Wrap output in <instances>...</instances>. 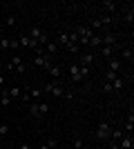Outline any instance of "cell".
I'll return each mask as SVG.
<instances>
[{
  "label": "cell",
  "mask_w": 134,
  "mask_h": 149,
  "mask_svg": "<svg viewBox=\"0 0 134 149\" xmlns=\"http://www.w3.org/2000/svg\"><path fill=\"white\" fill-rule=\"evenodd\" d=\"M49 93H51V96H54V98H65V100H69V98H74V96H72V93L67 91V89H63V87H60V85H58L56 80H54V85H51Z\"/></svg>",
  "instance_id": "6da1fadb"
},
{
  "label": "cell",
  "mask_w": 134,
  "mask_h": 149,
  "mask_svg": "<svg viewBox=\"0 0 134 149\" xmlns=\"http://www.w3.org/2000/svg\"><path fill=\"white\" fill-rule=\"evenodd\" d=\"M109 134H112V125L105 123V120L98 123V127H96V138H98V140H107Z\"/></svg>",
  "instance_id": "7a4b0ae2"
},
{
  "label": "cell",
  "mask_w": 134,
  "mask_h": 149,
  "mask_svg": "<svg viewBox=\"0 0 134 149\" xmlns=\"http://www.w3.org/2000/svg\"><path fill=\"white\" fill-rule=\"evenodd\" d=\"M69 78L74 82H83V74H81V67H78L76 62H72V65H69Z\"/></svg>",
  "instance_id": "3957f363"
},
{
  "label": "cell",
  "mask_w": 134,
  "mask_h": 149,
  "mask_svg": "<svg viewBox=\"0 0 134 149\" xmlns=\"http://www.w3.org/2000/svg\"><path fill=\"white\" fill-rule=\"evenodd\" d=\"M18 42H20V47H27V49H36V47H40V45L36 42V40H32L29 36H20Z\"/></svg>",
  "instance_id": "277c9868"
},
{
  "label": "cell",
  "mask_w": 134,
  "mask_h": 149,
  "mask_svg": "<svg viewBox=\"0 0 134 149\" xmlns=\"http://www.w3.org/2000/svg\"><path fill=\"white\" fill-rule=\"evenodd\" d=\"M134 147V140H132V134H125V136L119 140V149H132Z\"/></svg>",
  "instance_id": "5b68a950"
},
{
  "label": "cell",
  "mask_w": 134,
  "mask_h": 149,
  "mask_svg": "<svg viewBox=\"0 0 134 149\" xmlns=\"http://www.w3.org/2000/svg\"><path fill=\"white\" fill-rule=\"evenodd\" d=\"M107 65H109V69H107V71L121 74V69H123V62H121V60H116V58H109V60H107Z\"/></svg>",
  "instance_id": "8992f818"
},
{
  "label": "cell",
  "mask_w": 134,
  "mask_h": 149,
  "mask_svg": "<svg viewBox=\"0 0 134 149\" xmlns=\"http://www.w3.org/2000/svg\"><path fill=\"white\" fill-rule=\"evenodd\" d=\"M101 40H103L105 47H114V49H116V36H114V33H105V36H101ZM103 45H101V47H103Z\"/></svg>",
  "instance_id": "52a82bcc"
},
{
  "label": "cell",
  "mask_w": 134,
  "mask_h": 149,
  "mask_svg": "<svg viewBox=\"0 0 134 149\" xmlns=\"http://www.w3.org/2000/svg\"><path fill=\"white\" fill-rule=\"evenodd\" d=\"M123 87H125V80H123L121 76H116L114 80H112V91L119 93V91H123Z\"/></svg>",
  "instance_id": "ba28073f"
},
{
  "label": "cell",
  "mask_w": 134,
  "mask_h": 149,
  "mask_svg": "<svg viewBox=\"0 0 134 149\" xmlns=\"http://www.w3.org/2000/svg\"><path fill=\"white\" fill-rule=\"evenodd\" d=\"M47 74L51 76V80H58V78H60V74H63V69L58 67V65H51V67L47 69Z\"/></svg>",
  "instance_id": "9c48e42d"
},
{
  "label": "cell",
  "mask_w": 134,
  "mask_h": 149,
  "mask_svg": "<svg viewBox=\"0 0 134 149\" xmlns=\"http://www.w3.org/2000/svg\"><path fill=\"white\" fill-rule=\"evenodd\" d=\"M45 31L40 29V27H32V29H29V38H32V40H36V42H38L40 40V36H43Z\"/></svg>",
  "instance_id": "30bf717a"
},
{
  "label": "cell",
  "mask_w": 134,
  "mask_h": 149,
  "mask_svg": "<svg viewBox=\"0 0 134 149\" xmlns=\"http://www.w3.org/2000/svg\"><path fill=\"white\" fill-rule=\"evenodd\" d=\"M132 131H134V113L130 111L128 120H125V134H132Z\"/></svg>",
  "instance_id": "8fae6325"
},
{
  "label": "cell",
  "mask_w": 134,
  "mask_h": 149,
  "mask_svg": "<svg viewBox=\"0 0 134 149\" xmlns=\"http://www.w3.org/2000/svg\"><path fill=\"white\" fill-rule=\"evenodd\" d=\"M43 49H45V54H47V56H54V54L58 51V45H56V42H47Z\"/></svg>",
  "instance_id": "7c38bea8"
},
{
  "label": "cell",
  "mask_w": 134,
  "mask_h": 149,
  "mask_svg": "<svg viewBox=\"0 0 134 149\" xmlns=\"http://www.w3.org/2000/svg\"><path fill=\"white\" fill-rule=\"evenodd\" d=\"M7 93H9V98H18V100H20L22 89H20V87H9V89H7Z\"/></svg>",
  "instance_id": "4fadbf2b"
},
{
  "label": "cell",
  "mask_w": 134,
  "mask_h": 149,
  "mask_svg": "<svg viewBox=\"0 0 134 149\" xmlns=\"http://www.w3.org/2000/svg\"><path fill=\"white\" fill-rule=\"evenodd\" d=\"M121 56L125 58V60L132 62V60H134V51H132V47H123V49H121Z\"/></svg>",
  "instance_id": "5bb4252c"
},
{
  "label": "cell",
  "mask_w": 134,
  "mask_h": 149,
  "mask_svg": "<svg viewBox=\"0 0 134 149\" xmlns=\"http://www.w3.org/2000/svg\"><path fill=\"white\" fill-rule=\"evenodd\" d=\"M98 49H101V56L103 58H112V54H114V47H105V45H103V47H98Z\"/></svg>",
  "instance_id": "9a60e30c"
},
{
  "label": "cell",
  "mask_w": 134,
  "mask_h": 149,
  "mask_svg": "<svg viewBox=\"0 0 134 149\" xmlns=\"http://www.w3.org/2000/svg\"><path fill=\"white\" fill-rule=\"evenodd\" d=\"M29 113H32L34 118H40L38 116V100H32V102H29Z\"/></svg>",
  "instance_id": "2e32d148"
},
{
  "label": "cell",
  "mask_w": 134,
  "mask_h": 149,
  "mask_svg": "<svg viewBox=\"0 0 134 149\" xmlns=\"http://www.w3.org/2000/svg\"><path fill=\"white\" fill-rule=\"evenodd\" d=\"M101 45H103L101 36H98V33H94V36L89 38V45H87V47H101Z\"/></svg>",
  "instance_id": "e0dca14e"
},
{
  "label": "cell",
  "mask_w": 134,
  "mask_h": 149,
  "mask_svg": "<svg viewBox=\"0 0 134 149\" xmlns=\"http://www.w3.org/2000/svg\"><path fill=\"white\" fill-rule=\"evenodd\" d=\"M92 60H94V56H92V54H83V56H81V65H83V67H89V65H92Z\"/></svg>",
  "instance_id": "ac0fdd59"
},
{
  "label": "cell",
  "mask_w": 134,
  "mask_h": 149,
  "mask_svg": "<svg viewBox=\"0 0 134 149\" xmlns=\"http://www.w3.org/2000/svg\"><path fill=\"white\" fill-rule=\"evenodd\" d=\"M125 20H128L130 25H132V20H134V5H132V2L128 5V11H125Z\"/></svg>",
  "instance_id": "d6986e66"
},
{
  "label": "cell",
  "mask_w": 134,
  "mask_h": 149,
  "mask_svg": "<svg viewBox=\"0 0 134 149\" xmlns=\"http://www.w3.org/2000/svg\"><path fill=\"white\" fill-rule=\"evenodd\" d=\"M2 98H0V105L2 107H9V102H11V98H9V93H7V89H2V93H0Z\"/></svg>",
  "instance_id": "ffe728a7"
},
{
  "label": "cell",
  "mask_w": 134,
  "mask_h": 149,
  "mask_svg": "<svg viewBox=\"0 0 134 149\" xmlns=\"http://www.w3.org/2000/svg\"><path fill=\"white\" fill-rule=\"evenodd\" d=\"M65 49L69 51V54H76V56H78V51H81V47H78V45H74V42H67V45H65Z\"/></svg>",
  "instance_id": "44dd1931"
},
{
  "label": "cell",
  "mask_w": 134,
  "mask_h": 149,
  "mask_svg": "<svg viewBox=\"0 0 134 149\" xmlns=\"http://www.w3.org/2000/svg\"><path fill=\"white\" fill-rule=\"evenodd\" d=\"M47 111H49V105H47V102H40V100H38V116H45Z\"/></svg>",
  "instance_id": "7402d4cb"
},
{
  "label": "cell",
  "mask_w": 134,
  "mask_h": 149,
  "mask_svg": "<svg viewBox=\"0 0 134 149\" xmlns=\"http://www.w3.org/2000/svg\"><path fill=\"white\" fill-rule=\"evenodd\" d=\"M7 27H16V22H18V16H16V13H11V16H7Z\"/></svg>",
  "instance_id": "603a6c76"
},
{
  "label": "cell",
  "mask_w": 134,
  "mask_h": 149,
  "mask_svg": "<svg viewBox=\"0 0 134 149\" xmlns=\"http://www.w3.org/2000/svg\"><path fill=\"white\" fill-rule=\"evenodd\" d=\"M103 9H107V11L114 13V11H116V2H109V0H105V2H103Z\"/></svg>",
  "instance_id": "cb8c5ba5"
},
{
  "label": "cell",
  "mask_w": 134,
  "mask_h": 149,
  "mask_svg": "<svg viewBox=\"0 0 134 149\" xmlns=\"http://www.w3.org/2000/svg\"><path fill=\"white\" fill-rule=\"evenodd\" d=\"M9 42H11V38H0V49L7 51L9 49Z\"/></svg>",
  "instance_id": "d4e9b609"
},
{
  "label": "cell",
  "mask_w": 134,
  "mask_h": 149,
  "mask_svg": "<svg viewBox=\"0 0 134 149\" xmlns=\"http://www.w3.org/2000/svg\"><path fill=\"white\" fill-rule=\"evenodd\" d=\"M9 131H11V127H9L7 123H2V125H0V136H7Z\"/></svg>",
  "instance_id": "484cf974"
},
{
  "label": "cell",
  "mask_w": 134,
  "mask_h": 149,
  "mask_svg": "<svg viewBox=\"0 0 134 149\" xmlns=\"http://www.w3.org/2000/svg\"><path fill=\"white\" fill-rule=\"evenodd\" d=\"M45 145H47L49 149H60V147H58V143L54 140V138H47V143H45Z\"/></svg>",
  "instance_id": "4316f807"
},
{
  "label": "cell",
  "mask_w": 134,
  "mask_h": 149,
  "mask_svg": "<svg viewBox=\"0 0 134 149\" xmlns=\"http://www.w3.org/2000/svg\"><path fill=\"white\" fill-rule=\"evenodd\" d=\"M58 42H60V45H67V42H69V33H60V36H58Z\"/></svg>",
  "instance_id": "83f0119b"
},
{
  "label": "cell",
  "mask_w": 134,
  "mask_h": 149,
  "mask_svg": "<svg viewBox=\"0 0 134 149\" xmlns=\"http://www.w3.org/2000/svg\"><path fill=\"white\" fill-rule=\"evenodd\" d=\"M13 71H18V74H27V65H25V62H22V65H16Z\"/></svg>",
  "instance_id": "f1b7e54d"
},
{
  "label": "cell",
  "mask_w": 134,
  "mask_h": 149,
  "mask_svg": "<svg viewBox=\"0 0 134 149\" xmlns=\"http://www.w3.org/2000/svg\"><path fill=\"white\" fill-rule=\"evenodd\" d=\"M103 91H105V93H112V82H107V80L103 82Z\"/></svg>",
  "instance_id": "f546056e"
},
{
  "label": "cell",
  "mask_w": 134,
  "mask_h": 149,
  "mask_svg": "<svg viewBox=\"0 0 134 149\" xmlns=\"http://www.w3.org/2000/svg\"><path fill=\"white\" fill-rule=\"evenodd\" d=\"M9 49L18 51V49H20V42H18V40H11V42H9Z\"/></svg>",
  "instance_id": "4dcf8cb0"
},
{
  "label": "cell",
  "mask_w": 134,
  "mask_h": 149,
  "mask_svg": "<svg viewBox=\"0 0 134 149\" xmlns=\"http://www.w3.org/2000/svg\"><path fill=\"white\" fill-rule=\"evenodd\" d=\"M78 67H81V74H83V80H85L89 76V67H83V65H78Z\"/></svg>",
  "instance_id": "1f68e13d"
},
{
  "label": "cell",
  "mask_w": 134,
  "mask_h": 149,
  "mask_svg": "<svg viewBox=\"0 0 134 149\" xmlns=\"http://www.w3.org/2000/svg\"><path fill=\"white\" fill-rule=\"evenodd\" d=\"M76 147H83V140H81V138H74V149Z\"/></svg>",
  "instance_id": "d6a6232c"
},
{
  "label": "cell",
  "mask_w": 134,
  "mask_h": 149,
  "mask_svg": "<svg viewBox=\"0 0 134 149\" xmlns=\"http://www.w3.org/2000/svg\"><path fill=\"white\" fill-rule=\"evenodd\" d=\"M2 85H5V76L0 74V87H2Z\"/></svg>",
  "instance_id": "836d02e7"
},
{
  "label": "cell",
  "mask_w": 134,
  "mask_h": 149,
  "mask_svg": "<svg viewBox=\"0 0 134 149\" xmlns=\"http://www.w3.org/2000/svg\"><path fill=\"white\" fill-rule=\"evenodd\" d=\"M40 149H49V147H47V145H40Z\"/></svg>",
  "instance_id": "e575fe53"
},
{
  "label": "cell",
  "mask_w": 134,
  "mask_h": 149,
  "mask_svg": "<svg viewBox=\"0 0 134 149\" xmlns=\"http://www.w3.org/2000/svg\"><path fill=\"white\" fill-rule=\"evenodd\" d=\"M20 149H29V145H22V147H20Z\"/></svg>",
  "instance_id": "d590c367"
},
{
  "label": "cell",
  "mask_w": 134,
  "mask_h": 149,
  "mask_svg": "<svg viewBox=\"0 0 134 149\" xmlns=\"http://www.w3.org/2000/svg\"><path fill=\"white\" fill-rule=\"evenodd\" d=\"M0 36H2V25H0Z\"/></svg>",
  "instance_id": "8d00e7d4"
},
{
  "label": "cell",
  "mask_w": 134,
  "mask_h": 149,
  "mask_svg": "<svg viewBox=\"0 0 134 149\" xmlns=\"http://www.w3.org/2000/svg\"><path fill=\"white\" fill-rule=\"evenodd\" d=\"M76 149H85V145H83V147H76Z\"/></svg>",
  "instance_id": "74e56055"
},
{
  "label": "cell",
  "mask_w": 134,
  "mask_h": 149,
  "mask_svg": "<svg viewBox=\"0 0 134 149\" xmlns=\"http://www.w3.org/2000/svg\"><path fill=\"white\" fill-rule=\"evenodd\" d=\"M0 74H2V65H0Z\"/></svg>",
  "instance_id": "f35d334b"
}]
</instances>
